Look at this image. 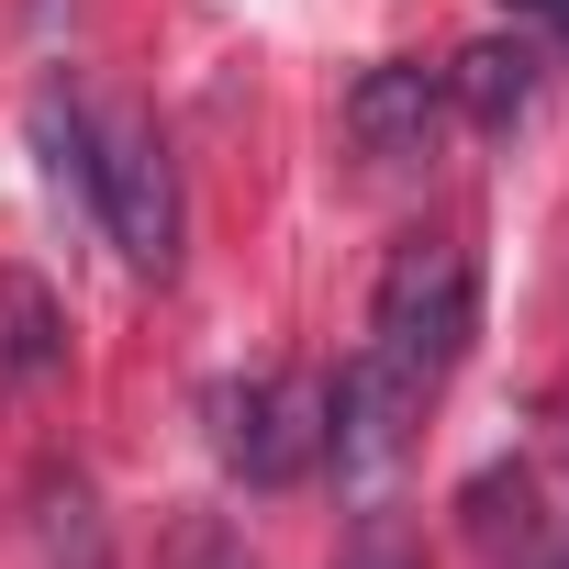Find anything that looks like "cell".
Returning a JSON list of instances; mask_svg holds the SVG:
<instances>
[{"label":"cell","instance_id":"7c38bea8","mask_svg":"<svg viewBox=\"0 0 569 569\" xmlns=\"http://www.w3.org/2000/svg\"><path fill=\"white\" fill-rule=\"evenodd\" d=\"M513 34H547V46H569V0H513Z\"/></svg>","mask_w":569,"mask_h":569},{"label":"cell","instance_id":"8fae6325","mask_svg":"<svg viewBox=\"0 0 569 569\" xmlns=\"http://www.w3.org/2000/svg\"><path fill=\"white\" fill-rule=\"evenodd\" d=\"M336 569H425V547H402V536H358Z\"/></svg>","mask_w":569,"mask_h":569},{"label":"cell","instance_id":"5b68a950","mask_svg":"<svg viewBox=\"0 0 569 569\" xmlns=\"http://www.w3.org/2000/svg\"><path fill=\"white\" fill-rule=\"evenodd\" d=\"M347 134H358V157H380V168H425V157L447 146V68H425V57H380V68H358V90H347Z\"/></svg>","mask_w":569,"mask_h":569},{"label":"cell","instance_id":"30bf717a","mask_svg":"<svg viewBox=\"0 0 569 569\" xmlns=\"http://www.w3.org/2000/svg\"><path fill=\"white\" fill-rule=\"evenodd\" d=\"M168 569H257V558H246V536H234L223 513H190V525L168 536Z\"/></svg>","mask_w":569,"mask_h":569},{"label":"cell","instance_id":"277c9868","mask_svg":"<svg viewBox=\"0 0 569 569\" xmlns=\"http://www.w3.org/2000/svg\"><path fill=\"white\" fill-rule=\"evenodd\" d=\"M413 413H425V391L413 380H391L369 347L325 380V458H336V480L347 491H380L391 469H402V447H413Z\"/></svg>","mask_w":569,"mask_h":569},{"label":"cell","instance_id":"8992f818","mask_svg":"<svg viewBox=\"0 0 569 569\" xmlns=\"http://www.w3.org/2000/svg\"><path fill=\"white\" fill-rule=\"evenodd\" d=\"M536 34H469L458 57H447V112H469V123H491V134H513L525 112H536Z\"/></svg>","mask_w":569,"mask_h":569},{"label":"cell","instance_id":"52a82bcc","mask_svg":"<svg viewBox=\"0 0 569 569\" xmlns=\"http://www.w3.org/2000/svg\"><path fill=\"white\" fill-rule=\"evenodd\" d=\"M469 536H480L502 569H558V513H547L536 469H480V480H469Z\"/></svg>","mask_w":569,"mask_h":569},{"label":"cell","instance_id":"9c48e42d","mask_svg":"<svg viewBox=\"0 0 569 569\" xmlns=\"http://www.w3.org/2000/svg\"><path fill=\"white\" fill-rule=\"evenodd\" d=\"M34 513H46V558L57 569H101V513H90V480L79 469H46L34 480Z\"/></svg>","mask_w":569,"mask_h":569},{"label":"cell","instance_id":"7a4b0ae2","mask_svg":"<svg viewBox=\"0 0 569 569\" xmlns=\"http://www.w3.org/2000/svg\"><path fill=\"white\" fill-rule=\"evenodd\" d=\"M90 212L112 223V246H123V268H146V279H168L179 268V234H190V212H179V157H168V134L157 123H101V168H90Z\"/></svg>","mask_w":569,"mask_h":569},{"label":"cell","instance_id":"ba28073f","mask_svg":"<svg viewBox=\"0 0 569 569\" xmlns=\"http://www.w3.org/2000/svg\"><path fill=\"white\" fill-rule=\"evenodd\" d=\"M68 369V302L34 268H0V391H46Z\"/></svg>","mask_w":569,"mask_h":569},{"label":"cell","instance_id":"3957f363","mask_svg":"<svg viewBox=\"0 0 569 569\" xmlns=\"http://www.w3.org/2000/svg\"><path fill=\"white\" fill-rule=\"evenodd\" d=\"M201 413H212V458H223L246 491H291V480L325 458V391H313V380H279V369H268V380H223Z\"/></svg>","mask_w":569,"mask_h":569},{"label":"cell","instance_id":"6da1fadb","mask_svg":"<svg viewBox=\"0 0 569 569\" xmlns=\"http://www.w3.org/2000/svg\"><path fill=\"white\" fill-rule=\"evenodd\" d=\"M480 336V257L458 234H413L391 268H380V291H369V358L413 391H436Z\"/></svg>","mask_w":569,"mask_h":569}]
</instances>
